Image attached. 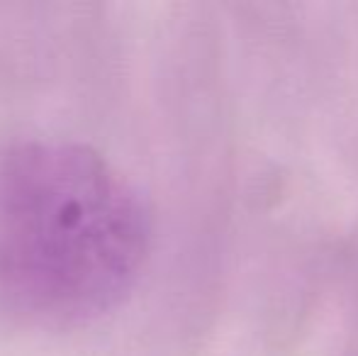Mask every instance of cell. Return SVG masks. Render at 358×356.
Returning a JSON list of instances; mask_svg holds the SVG:
<instances>
[{
	"label": "cell",
	"mask_w": 358,
	"mask_h": 356,
	"mask_svg": "<svg viewBox=\"0 0 358 356\" xmlns=\"http://www.w3.org/2000/svg\"><path fill=\"white\" fill-rule=\"evenodd\" d=\"M149 247L139 195L100 154L69 142L0 152V303L71 329L115 310Z\"/></svg>",
	"instance_id": "1"
}]
</instances>
